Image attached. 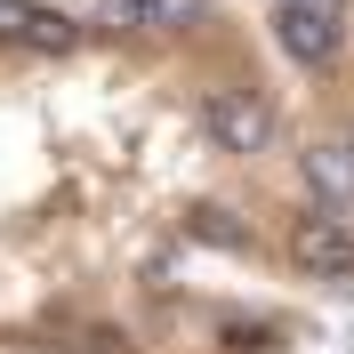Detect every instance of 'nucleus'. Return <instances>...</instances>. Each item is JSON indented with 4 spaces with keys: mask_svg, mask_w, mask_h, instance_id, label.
<instances>
[{
    "mask_svg": "<svg viewBox=\"0 0 354 354\" xmlns=\"http://www.w3.org/2000/svg\"><path fill=\"white\" fill-rule=\"evenodd\" d=\"M290 258L306 266L314 282H354V225L338 209H306L290 225Z\"/></svg>",
    "mask_w": 354,
    "mask_h": 354,
    "instance_id": "obj_1",
    "label": "nucleus"
},
{
    "mask_svg": "<svg viewBox=\"0 0 354 354\" xmlns=\"http://www.w3.org/2000/svg\"><path fill=\"white\" fill-rule=\"evenodd\" d=\"M201 129L218 137V153H266V137H274V113H266V97H250V88H209V105H201Z\"/></svg>",
    "mask_w": 354,
    "mask_h": 354,
    "instance_id": "obj_3",
    "label": "nucleus"
},
{
    "mask_svg": "<svg viewBox=\"0 0 354 354\" xmlns=\"http://www.w3.org/2000/svg\"><path fill=\"white\" fill-rule=\"evenodd\" d=\"M306 185L322 201H354V153H346V145H314V153H306Z\"/></svg>",
    "mask_w": 354,
    "mask_h": 354,
    "instance_id": "obj_5",
    "label": "nucleus"
},
{
    "mask_svg": "<svg viewBox=\"0 0 354 354\" xmlns=\"http://www.w3.org/2000/svg\"><path fill=\"white\" fill-rule=\"evenodd\" d=\"M201 234H209V242H225V250H242V242H250L242 225H225V209H201Z\"/></svg>",
    "mask_w": 354,
    "mask_h": 354,
    "instance_id": "obj_7",
    "label": "nucleus"
},
{
    "mask_svg": "<svg viewBox=\"0 0 354 354\" xmlns=\"http://www.w3.org/2000/svg\"><path fill=\"white\" fill-rule=\"evenodd\" d=\"M81 41V24L48 0H0V48H41V57H65Z\"/></svg>",
    "mask_w": 354,
    "mask_h": 354,
    "instance_id": "obj_4",
    "label": "nucleus"
},
{
    "mask_svg": "<svg viewBox=\"0 0 354 354\" xmlns=\"http://www.w3.org/2000/svg\"><path fill=\"white\" fill-rule=\"evenodd\" d=\"M105 17H121V24H153L161 17V0H97Z\"/></svg>",
    "mask_w": 354,
    "mask_h": 354,
    "instance_id": "obj_6",
    "label": "nucleus"
},
{
    "mask_svg": "<svg viewBox=\"0 0 354 354\" xmlns=\"http://www.w3.org/2000/svg\"><path fill=\"white\" fill-rule=\"evenodd\" d=\"M274 41L290 65H330L338 57V0H282L274 8Z\"/></svg>",
    "mask_w": 354,
    "mask_h": 354,
    "instance_id": "obj_2",
    "label": "nucleus"
}]
</instances>
